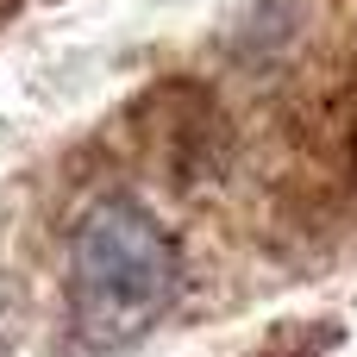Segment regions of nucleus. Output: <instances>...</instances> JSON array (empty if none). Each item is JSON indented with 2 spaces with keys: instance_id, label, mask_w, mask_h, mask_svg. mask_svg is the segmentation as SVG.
I'll use <instances>...</instances> for the list:
<instances>
[{
  "instance_id": "nucleus-3",
  "label": "nucleus",
  "mask_w": 357,
  "mask_h": 357,
  "mask_svg": "<svg viewBox=\"0 0 357 357\" xmlns=\"http://www.w3.org/2000/svg\"><path fill=\"white\" fill-rule=\"evenodd\" d=\"M326 345H333V333H326V339H307V345H289V339H276L264 357H326Z\"/></svg>"
},
{
  "instance_id": "nucleus-2",
  "label": "nucleus",
  "mask_w": 357,
  "mask_h": 357,
  "mask_svg": "<svg viewBox=\"0 0 357 357\" xmlns=\"http://www.w3.org/2000/svg\"><path fill=\"white\" fill-rule=\"evenodd\" d=\"M144 119H151V138H157V163L176 182H201L220 163V151H226V113L188 82L151 94Z\"/></svg>"
},
{
  "instance_id": "nucleus-5",
  "label": "nucleus",
  "mask_w": 357,
  "mask_h": 357,
  "mask_svg": "<svg viewBox=\"0 0 357 357\" xmlns=\"http://www.w3.org/2000/svg\"><path fill=\"white\" fill-rule=\"evenodd\" d=\"M351 176H357V126H351Z\"/></svg>"
},
{
  "instance_id": "nucleus-1",
  "label": "nucleus",
  "mask_w": 357,
  "mask_h": 357,
  "mask_svg": "<svg viewBox=\"0 0 357 357\" xmlns=\"http://www.w3.org/2000/svg\"><path fill=\"white\" fill-rule=\"evenodd\" d=\"M176 301V245L138 195H94L69 232V314L82 345H138Z\"/></svg>"
},
{
  "instance_id": "nucleus-4",
  "label": "nucleus",
  "mask_w": 357,
  "mask_h": 357,
  "mask_svg": "<svg viewBox=\"0 0 357 357\" xmlns=\"http://www.w3.org/2000/svg\"><path fill=\"white\" fill-rule=\"evenodd\" d=\"M6 339H13V307H6V289H0V351H6Z\"/></svg>"
},
{
  "instance_id": "nucleus-6",
  "label": "nucleus",
  "mask_w": 357,
  "mask_h": 357,
  "mask_svg": "<svg viewBox=\"0 0 357 357\" xmlns=\"http://www.w3.org/2000/svg\"><path fill=\"white\" fill-rule=\"evenodd\" d=\"M6 6H13V0H0V13H6Z\"/></svg>"
}]
</instances>
